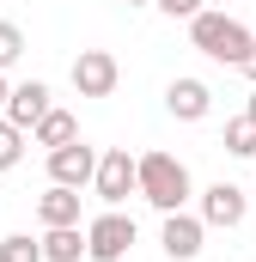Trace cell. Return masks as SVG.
Segmentation results:
<instances>
[{
    "mask_svg": "<svg viewBox=\"0 0 256 262\" xmlns=\"http://www.w3.org/2000/svg\"><path fill=\"white\" fill-rule=\"evenodd\" d=\"M189 43L207 55V61H226V67H244L250 55V25L244 18H232V12H195L189 18Z\"/></svg>",
    "mask_w": 256,
    "mask_h": 262,
    "instance_id": "6da1fadb",
    "label": "cell"
},
{
    "mask_svg": "<svg viewBox=\"0 0 256 262\" xmlns=\"http://www.w3.org/2000/svg\"><path fill=\"white\" fill-rule=\"evenodd\" d=\"M128 6H146V0H128Z\"/></svg>",
    "mask_w": 256,
    "mask_h": 262,
    "instance_id": "7402d4cb",
    "label": "cell"
},
{
    "mask_svg": "<svg viewBox=\"0 0 256 262\" xmlns=\"http://www.w3.org/2000/svg\"><path fill=\"white\" fill-rule=\"evenodd\" d=\"M0 262H49V256H43V238L12 232V238H0Z\"/></svg>",
    "mask_w": 256,
    "mask_h": 262,
    "instance_id": "5bb4252c",
    "label": "cell"
},
{
    "mask_svg": "<svg viewBox=\"0 0 256 262\" xmlns=\"http://www.w3.org/2000/svg\"><path fill=\"white\" fill-rule=\"evenodd\" d=\"M18 159H25V128H18V122H6V116H0V171H12V165H18Z\"/></svg>",
    "mask_w": 256,
    "mask_h": 262,
    "instance_id": "2e32d148",
    "label": "cell"
},
{
    "mask_svg": "<svg viewBox=\"0 0 256 262\" xmlns=\"http://www.w3.org/2000/svg\"><path fill=\"white\" fill-rule=\"evenodd\" d=\"M31 134H37V140H43V146L55 152V146H67V140H79V122H73L67 110H49V116H43V122H37Z\"/></svg>",
    "mask_w": 256,
    "mask_h": 262,
    "instance_id": "4fadbf2b",
    "label": "cell"
},
{
    "mask_svg": "<svg viewBox=\"0 0 256 262\" xmlns=\"http://www.w3.org/2000/svg\"><path fill=\"white\" fill-rule=\"evenodd\" d=\"M140 195L159 213H177L189 201V165L171 159V152H140Z\"/></svg>",
    "mask_w": 256,
    "mask_h": 262,
    "instance_id": "7a4b0ae2",
    "label": "cell"
},
{
    "mask_svg": "<svg viewBox=\"0 0 256 262\" xmlns=\"http://www.w3.org/2000/svg\"><path fill=\"white\" fill-rule=\"evenodd\" d=\"M201 232H207V220L177 207V213H165L159 244H165V256H171V262H195V256H201Z\"/></svg>",
    "mask_w": 256,
    "mask_h": 262,
    "instance_id": "52a82bcc",
    "label": "cell"
},
{
    "mask_svg": "<svg viewBox=\"0 0 256 262\" xmlns=\"http://www.w3.org/2000/svg\"><path fill=\"white\" fill-rule=\"evenodd\" d=\"M37 220H43V232L49 226H79V189L49 183V195H37Z\"/></svg>",
    "mask_w": 256,
    "mask_h": 262,
    "instance_id": "8fae6325",
    "label": "cell"
},
{
    "mask_svg": "<svg viewBox=\"0 0 256 262\" xmlns=\"http://www.w3.org/2000/svg\"><path fill=\"white\" fill-rule=\"evenodd\" d=\"M159 12H171V18H195V12H207L201 0H153Z\"/></svg>",
    "mask_w": 256,
    "mask_h": 262,
    "instance_id": "ac0fdd59",
    "label": "cell"
},
{
    "mask_svg": "<svg viewBox=\"0 0 256 262\" xmlns=\"http://www.w3.org/2000/svg\"><path fill=\"white\" fill-rule=\"evenodd\" d=\"M244 79L256 85V43H250V55H244Z\"/></svg>",
    "mask_w": 256,
    "mask_h": 262,
    "instance_id": "d6986e66",
    "label": "cell"
},
{
    "mask_svg": "<svg viewBox=\"0 0 256 262\" xmlns=\"http://www.w3.org/2000/svg\"><path fill=\"white\" fill-rule=\"evenodd\" d=\"M244 116H250V122H256V92H250V110H244Z\"/></svg>",
    "mask_w": 256,
    "mask_h": 262,
    "instance_id": "44dd1931",
    "label": "cell"
},
{
    "mask_svg": "<svg viewBox=\"0 0 256 262\" xmlns=\"http://www.w3.org/2000/svg\"><path fill=\"white\" fill-rule=\"evenodd\" d=\"M128 250H134V220H128L122 207H110V213H98L86 226V256L92 262H122Z\"/></svg>",
    "mask_w": 256,
    "mask_h": 262,
    "instance_id": "277c9868",
    "label": "cell"
},
{
    "mask_svg": "<svg viewBox=\"0 0 256 262\" xmlns=\"http://www.w3.org/2000/svg\"><path fill=\"white\" fill-rule=\"evenodd\" d=\"M98 146H86V140H67L49 152V183H67V189H86L92 177H98Z\"/></svg>",
    "mask_w": 256,
    "mask_h": 262,
    "instance_id": "8992f818",
    "label": "cell"
},
{
    "mask_svg": "<svg viewBox=\"0 0 256 262\" xmlns=\"http://www.w3.org/2000/svg\"><path fill=\"white\" fill-rule=\"evenodd\" d=\"M92 189H98V201H104V207H122L128 195H140V159H134L128 146H110V152L98 159Z\"/></svg>",
    "mask_w": 256,
    "mask_h": 262,
    "instance_id": "3957f363",
    "label": "cell"
},
{
    "mask_svg": "<svg viewBox=\"0 0 256 262\" xmlns=\"http://www.w3.org/2000/svg\"><path fill=\"white\" fill-rule=\"evenodd\" d=\"M6 98H12V85H6V79H0V110H6Z\"/></svg>",
    "mask_w": 256,
    "mask_h": 262,
    "instance_id": "ffe728a7",
    "label": "cell"
},
{
    "mask_svg": "<svg viewBox=\"0 0 256 262\" xmlns=\"http://www.w3.org/2000/svg\"><path fill=\"white\" fill-rule=\"evenodd\" d=\"M116 79H122V67H116L110 49H79V55H73V92H79V98H110Z\"/></svg>",
    "mask_w": 256,
    "mask_h": 262,
    "instance_id": "5b68a950",
    "label": "cell"
},
{
    "mask_svg": "<svg viewBox=\"0 0 256 262\" xmlns=\"http://www.w3.org/2000/svg\"><path fill=\"white\" fill-rule=\"evenodd\" d=\"M43 256L49 262H79L86 256V232L79 226H49L43 232Z\"/></svg>",
    "mask_w": 256,
    "mask_h": 262,
    "instance_id": "7c38bea8",
    "label": "cell"
},
{
    "mask_svg": "<svg viewBox=\"0 0 256 262\" xmlns=\"http://www.w3.org/2000/svg\"><path fill=\"white\" fill-rule=\"evenodd\" d=\"M18 55H25V31H18L12 18H0V73L18 61Z\"/></svg>",
    "mask_w": 256,
    "mask_h": 262,
    "instance_id": "e0dca14e",
    "label": "cell"
},
{
    "mask_svg": "<svg viewBox=\"0 0 256 262\" xmlns=\"http://www.w3.org/2000/svg\"><path fill=\"white\" fill-rule=\"evenodd\" d=\"M165 110H171L177 122H201V116L214 110V92H207L201 79H171V92H165Z\"/></svg>",
    "mask_w": 256,
    "mask_h": 262,
    "instance_id": "30bf717a",
    "label": "cell"
},
{
    "mask_svg": "<svg viewBox=\"0 0 256 262\" xmlns=\"http://www.w3.org/2000/svg\"><path fill=\"white\" fill-rule=\"evenodd\" d=\"M226 152H238V159H256V122H250V116L226 122Z\"/></svg>",
    "mask_w": 256,
    "mask_h": 262,
    "instance_id": "9a60e30c",
    "label": "cell"
},
{
    "mask_svg": "<svg viewBox=\"0 0 256 262\" xmlns=\"http://www.w3.org/2000/svg\"><path fill=\"white\" fill-rule=\"evenodd\" d=\"M244 213H250V201H244L238 183L220 177V183L201 189V220H207V226H244Z\"/></svg>",
    "mask_w": 256,
    "mask_h": 262,
    "instance_id": "ba28073f",
    "label": "cell"
},
{
    "mask_svg": "<svg viewBox=\"0 0 256 262\" xmlns=\"http://www.w3.org/2000/svg\"><path fill=\"white\" fill-rule=\"evenodd\" d=\"M49 110H55V104H49V85H43V79H25V85H12V98H6V122H18L25 134L37 128Z\"/></svg>",
    "mask_w": 256,
    "mask_h": 262,
    "instance_id": "9c48e42d",
    "label": "cell"
}]
</instances>
